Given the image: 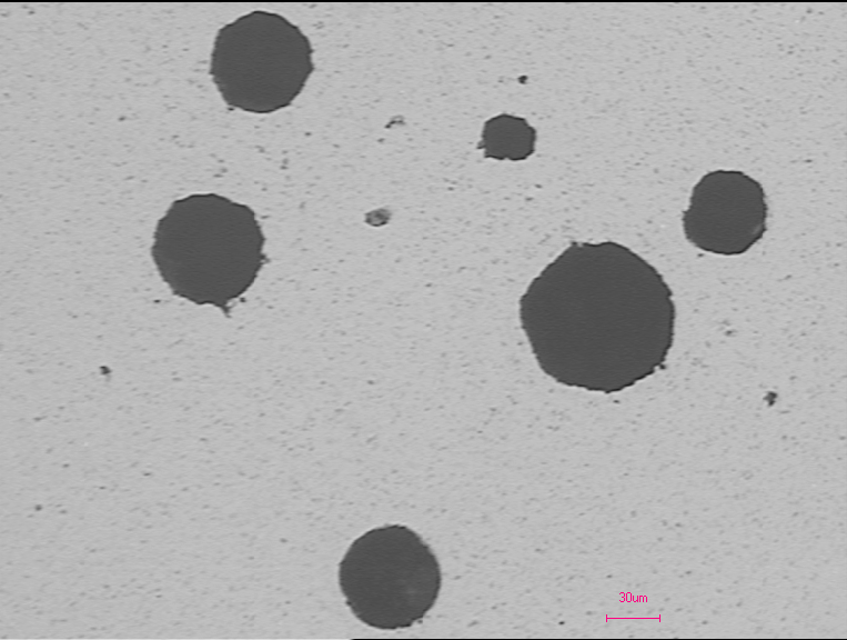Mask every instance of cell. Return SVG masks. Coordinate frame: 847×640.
Instances as JSON below:
<instances>
[{
  "mask_svg": "<svg viewBox=\"0 0 847 640\" xmlns=\"http://www.w3.org/2000/svg\"><path fill=\"white\" fill-rule=\"evenodd\" d=\"M306 34L285 17L254 10L221 27L210 56V76L223 101L258 114L289 107L315 66Z\"/></svg>",
  "mask_w": 847,
  "mask_h": 640,
  "instance_id": "3957f363",
  "label": "cell"
},
{
  "mask_svg": "<svg viewBox=\"0 0 847 640\" xmlns=\"http://www.w3.org/2000/svg\"><path fill=\"white\" fill-rule=\"evenodd\" d=\"M536 130L526 119L502 113L485 121L477 149L485 158L521 161L535 151Z\"/></svg>",
  "mask_w": 847,
  "mask_h": 640,
  "instance_id": "8992f818",
  "label": "cell"
},
{
  "mask_svg": "<svg viewBox=\"0 0 847 640\" xmlns=\"http://www.w3.org/2000/svg\"><path fill=\"white\" fill-rule=\"evenodd\" d=\"M346 604L363 623L383 630L421 621L442 586L440 563L414 530L389 524L355 539L339 566Z\"/></svg>",
  "mask_w": 847,
  "mask_h": 640,
  "instance_id": "277c9868",
  "label": "cell"
},
{
  "mask_svg": "<svg viewBox=\"0 0 847 640\" xmlns=\"http://www.w3.org/2000/svg\"><path fill=\"white\" fill-rule=\"evenodd\" d=\"M265 237L249 206L216 193L174 200L158 220L151 256L172 293L228 313L265 263Z\"/></svg>",
  "mask_w": 847,
  "mask_h": 640,
  "instance_id": "7a4b0ae2",
  "label": "cell"
},
{
  "mask_svg": "<svg viewBox=\"0 0 847 640\" xmlns=\"http://www.w3.org/2000/svg\"><path fill=\"white\" fill-rule=\"evenodd\" d=\"M768 211L758 180L742 170L717 169L694 184L682 213L683 232L704 252L740 256L763 239Z\"/></svg>",
  "mask_w": 847,
  "mask_h": 640,
  "instance_id": "5b68a950",
  "label": "cell"
},
{
  "mask_svg": "<svg viewBox=\"0 0 847 640\" xmlns=\"http://www.w3.org/2000/svg\"><path fill=\"white\" fill-rule=\"evenodd\" d=\"M518 319L546 376L613 393L664 367L676 304L663 274L631 248L574 241L527 284Z\"/></svg>",
  "mask_w": 847,
  "mask_h": 640,
  "instance_id": "6da1fadb",
  "label": "cell"
}]
</instances>
